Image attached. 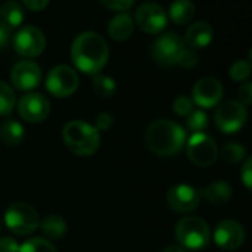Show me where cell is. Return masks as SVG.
Here are the masks:
<instances>
[{
	"mask_svg": "<svg viewBox=\"0 0 252 252\" xmlns=\"http://www.w3.org/2000/svg\"><path fill=\"white\" fill-rule=\"evenodd\" d=\"M96 128L99 131H107L108 128H111V125H113V116L110 113H101L96 116Z\"/></svg>",
	"mask_w": 252,
	"mask_h": 252,
	"instance_id": "obj_36",
	"label": "cell"
},
{
	"mask_svg": "<svg viewBox=\"0 0 252 252\" xmlns=\"http://www.w3.org/2000/svg\"><path fill=\"white\" fill-rule=\"evenodd\" d=\"M15 92L14 89L0 80V116H5V114H9L14 107H15Z\"/></svg>",
	"mask_w": 252,
	"mask_h": 252,
	"instance_id": "obj_25",
	"label": "cell"
},
{
	"mask_svg": "<svg viewBox=\"0 0 252 252\" xmlns=\"http://www.w3.org/2000/svg\"><path fill=\"white\" fill-rule=\"evenodd\" d=\"M221 159L228 165H236L246 156V149L239 143H227L221 149Z\"/></svg>",
	"mask_w": 252,
	"mask_h": 252,
	"instance_id": "obj_24",
	"label": "cell"
},
{
	"mask_svg": "<svg viewBox=\"0 0 252 252\" xmlns=\"http://www.w3.org/2000/svg\"><path fill=\"white\" fill-rule=\"evenodd\" d=\"M0 137L8 144V146H18L24 140V128L23 125L14 119L5 120L2 125V131H0Z\"/></svg>",
	"mask_w": 252,
	"mask_h": 252,
	"instance_id": "obj_22",
	"label": "cell"
},
{
	"mask_svg": "<svg viewBox=\"0 0 252 252\" xmlns=\"http://www.w3.org/2000/svg\"><path fill=\"white\" fill-rule=\"evenodd\" d=\"M175 237L181 248L199 251L203 249L211 239V231L208 224L199 217H184L177 222Z\"/></svg>",
	"mask_w": 252,
	"mask_h": 252,
	"instance_id": "obj_4",
	"label": "cell"
},
{
	"mask_svg": "<svg viewBox=\"0 0 252 252\" xmlns=\"http://www.w3.org/2000/svg\"><path fill=\"white\" fill-rule=\"evenodd\" d=\"M222 85L215 77H202L193 86L191 96L193 102H196L202 108H212L220 104L222 98Z\"/></svg>",
	"mask_w": 252,
	"mask_h": 252,
	"instance_id": "obj_12",
	"label": "cell"
},
{
	"mask_svg": "<svg viewBox=\"0 0 252 252\" xmlns=\"http://www.w3.org/2000/svg\"><path fill=\"white\" fill-rule=\"evenodd\" d=\"M108 45L102 36L94 32L79 34L71 43V61L83 73L98 74L108 61Z\"/></svg>",
	"mask_w": 252,
	"mask_h": 252,
	"instance_id": "obj_1",
	"label": "cell"
},
{
	"mask_svg": "<svg viewBox=\"0 0 252 252\" xmlns=\"http://www.w3.org/2000/svg\"><path fill=\"white\" fill-rule=\"evenodd\" d=\"M9 40H11V34L9 32L0 26V51H3L8 45H9Z\"/></svg>",
	"mask_w": 252,
	"mask_h": 252,
	"instance_id": "obj_38",
	"label": "cell"
},
{
	"mask_svg": "<svg viewBox=\"0 0 252 252\" xmlns=\"http://www.w3.org/2000/svg\"><path fill=\"white\" fill-rule=\"evenodd\" d=\"M237 98L242 105H252V82H243L237 88Z\"/></svg>",
	"mask_w": 252,
	"mask_h": 252,
	"instance_id": "obj_33",
	"label": "cell"
},
{
	"mask_svg": "<svg viewBox=\"0 0 252 252\" xmlns=\"http://www.w3.org/2000/svg\"><path fill=\"white\" fill-rule=\"evenodd\" d=\"M248 58H249V60H248V63H249V64H251V67H252V48L249 49V55H248Z\"/></svg>",
	"mask_w": 252,
	"mask_h": 252,
	"instance_id": "obj_40",
	"label": "cell"
},
{
	"mask_svg": "<svg viewBox=\"0 0 252 252\" xmlns=\"http://www.w3.org/2000/svg\"><path fill=\"white\" fill-rule=\"evenodd\" d=\"M149 149L158 156H174L186 143V131L172 120L160 119L153 122L146 132Z\"/></svg>",
	"mask_w": 252,
	"mask_h": 252,
	"instance_id": "obj_2",
	"label": "cell"
},
{
	"mask_svg": "<svg viewBox=\"0 0 252 252\" xmlns=\"http://www.w3.org/2000/svg\"><path fill=\"white\" fill-rule=\"evenodd\" d=\"M248 119V111L245 105L239 101L227 99L217 107L215 111V125L224 134H234L243 128Z\"/></svg>",
	"mask_w": 252,
	"mask_h": 252,
	"instance_id": "obj_6",
	"label": "cell"
},
{
	"mask_svg": "<svg viewBox=\"0 0 252 252\" xmlns=\"http://www.w3.org/2000/svg\"><path fill=\"white\" fill-rule=\"evenodd\" d=\"M63 138L65 146L77 156H91L99 147V132L82 120H73L64 126Z\"/></svg>",
	"mask_w": 252,
	"mask_h": 252,
	"instance_id": "obj_3",
	"label": "cell"
},
{
	"mask_svg": "<svg viewBox=\"0 0 252 252\" xmlns=\"http://www.w3.org/2000/svg\"><path fill=\"white\" fill-rule=\"evenodd\" d=\"M240 178H242L243 186L252 191V156L245 160L242 171H240Z\"/></svg>",
	"mask_w": 252,
	"mask_h": 252,
	"instance_id": "obj_34",
	"label": "cell"
},
{
	"mask_svg": "<svg viewBox=\"0 0 252 252\" xmlns=\"http://www.w3.org/2000/svg\"><path fill=\"white\" fill-rule=\"evenodd\" d=\"M166 200L174 211L181 214H189L197 209L200 203V194L199 190L193 189L191 186L178 184L168 191Z\"/></svg>",
	"mask_w": 252,
	"mask_h": 252,
	"instance_id": "obj_15",
	"label": "cell"
},
{
	"mask_svg": "<svg viewBox=\"0 0 252 252\" xmlns=\"http://www.w3.org/2000/svg\"><path fill=\"white\" fill-rule=\"evenodd\" d=\"M20 116L30 123L43 122L51 113V104L42 94H27L18 102Z\"/></svg>",
	"mask_w": 252,
	"mask_h": 252,
	"instance_id": "obj_14",
	"label": "cell"
},
{
	"mask_svg": "<svg viewBox=\"0 0 252 252\" xmlns=\"http://www.w3.org/2000/svg\"><path fill=\"white\" fill-rule=\"evenodd\" d=\"M162 252H187L184 248H181V246H168V248H165Z\"/></svg>",
	"mask_w": 252,
	"mask_h": 252,
	"instance_id": "obj_39",
	"label": "cell"
},
{
	"mask_svg": "<svg viewBox=\"0 0 252 252\" xmlns=\"http://www.w3.org/2000/svg\"><path fill=\"white\" fill-rule=\"evenodd\" d=\"M194 14H196V8L191 0H174L168 12L169 20L177 26L190 23L194 18Z\"/></svg>",
	"mask_w": 252,
	"mask_h": 252,
	"instance_id": "obj_21",
	"label": "cell"
},
{
	"mask_svg": "<svg viewBox=\"0 0 252 252\" xmlns=\"http://www.w3.org/2000/svg\"><path fill=\"white\" fill-rule=\"evenodd\" d=\"M214 37V29L206 21H196L193 23L184 34V43L190 49H200L206 48Z\"/></svg>",
	"mask_w": 252,
	"mask_h": 252,
	"instance_id": "obj_17",
	"label": "cell"
},
{
	"mask_svg": "<svg viewBox=\"0 0 252 252\" xmlns=\"http://www.w3.org/2000/svg\"><path fill=\"white\" fill-rule=\"evenodd\" d=\"M24 8L15 2V0H8L0 6V26L5 27L8 32L18 29L24 21Z\"/></svg>",
	"mask_w": 252,
	"mask_h": 252,
	"instance_id": "obj_19",
	"label": "cell"
},
{
	"mask_svg": "<svg viewBox=\"0 0 252 252\" xmlns=\"http://www.w3.org/2000/svg\"><path fill=\"white\" fill-rule=\"evenodd\" d=\"M199 63V58L196 55V52L190 48H184L178 61H177V65H180L181 68H186V70H190V68H194Z\"/></svg>",
	"mask_w": 252,
	"mask_h": 252,
	"instance_id": "obj_31",
	"label": "cell"
},
{
	"mask_svg": "<svg viewBox=\"0 0 252 252\" xmlns=\"http://www.w3.org/2000/svg\"><path fill=\"white\" fill-rule=\"evenodd\" d=\"M49 2H51V0H23L24 6L29 8L30 11H34V12L43 11L49 5Z\"/></svg>",
	"mask_w": 252,
	"mask_h": 252,
	"instance_id": "obj_37",
	"label": "cell"
},
{
	"mask_svg": "<svg viewBox=\"0 0 252 252\" xmlns=\"http://www.w3.org/2000/svg\"><path fill=\"white\" fill-rule=\"evenodd\" d=\"M199 194L212 205H224L231 199V186L225 181H214L209 186L199 190Z\"/></svg>",
	"mask_w": 252,
	"mask_h": 252,
	"instance_id": "obj_20",
	"label": "cell"
},
{
	"mask_svg": "<svg viewBox=\"0 0 252 252\" xmlns=\"http://www.w3.org/2000/svg\"><path fill=\"white\" fill-rule=\"evenodd\" d=\"M99 3L105 9L122 12V11H128L129 8H132V5L135 3V0H99Z\"/></svg>",
	"mask_w": 252,
	"mask_h": 252,
	"instance_id": "obj_32",
	"label": "cell"
},
{
	"mask_svg": "<svg viewBox=\"0 0 252 252\" xmlns=\"http://www.w3.org/2000/svg\"><path fill=\"white\" fill-rule=\"evenodd\" d=\"M172 108H174L175 114L187 117L193 111V101L186 95H180V96L175 98V101L172 104Z\"/></svg>",
	"mask_w": 252,
	"mask_h": 252,
	"instance_id": "obj_30",
	"label": "cell"
},
{
	"mask_svg": "<svg viewBox=\"0 0 252 252\" xmlns=\"http://www.w3.org/2000/svg\"><path fill=\"white\" fill-rule=\"evenodd\" d=\"M79 86L77 73L68 65H57L46 76V89L57 98H67Z\"/></svg>",
	"mask_w": 252,
	"mask_h": 252,
	"instance_id": "obj_7",
	"label": "cell"
},
{
	"mask_svg": "<svg viewBox=\"0 0 252 252\" xmlns=\"http://www.w3.org/2000/svg\"><path fill=\"white\" fill-rule=\"evenodd\" d=\"M251 73H252L251 64L248 61H243V60L233 63L230 70H228V76L234 82H245L251 76Z\"/></svg>",
	"mask_w": 252,
	"mask_h": 252,
	"instance_id": "obj_29",
	"label": "cell"
},
{
	"mask_svg": "<svg viewBox=\"0 0 252 252\" xmlns=\"http://www.w3.org/2000/svg\"><path fill=\"white\" fill-rule=\"evenodd\" d=\"M46 48V37L40 29L26 26L14 36V49L18 55L26 58H36L43 54Z\"/></svg>",
	"mask_w": 252,
	"mask_h": 252,
	"instance_id": "obj_9",
	"label": "cell"
},
{
	"mask_svg": "<svg viewBox=\"0 0 252 252\" xmlns=\"http://www.w3.org/2000/svg\"><path fill=\"white\" fill-rule=\"evenodd\" d=\"M0 252H20V245L9 236L2 237L0 239Z\"/></svg>",
	"mask_w": 252,
	"mask_h": 252,
	"instance_id": "obj_35",
	"label": "cell"
},
{
	"mask_svg": "<svg viewBox=\"0 0 252 252\" xmlns=\"http://www.w3.org/2000/svg\"><path fill=\"white\" fill-rule=\"evenodd\" d=\"M187 156L191 163L200 168L211 166L218 158V147L214 138L206 134H193L187 141Z\"/></svg>",
	"mask_w": 252,
	"mask_h": 252,
	"instance_id": "obj_8",
	"label": "cell"
},
{
	"mask_svg": "<svg viewBox=\"0 0 252 252\" xmlns=\"http://www.w3.org/2000/svg\"><path fill=\"white\" fill-rule=\"evenodd\" d=\"M245 230L242 224L234 220H224L221 221L214 231L215 243L224 251H234L240 248L245 242Z\"/></svg>",
	"mask_w": 252,
	"mask_h": 252,
	"instance_id": "obj_13",
	"label": "cell"
},
{
	"mask_svg": "<svg viewBox=\"0 0 252 252\" xmlns=\"http://www.w3.org/2000/svg\"><path fill=\"white\" fill-rule=\"evenodd\" d=\"M135 23L147 34H158L166 29L168 14L159 5L153 2L143 3L135 12Z\"/></svg>",
	"mask_w": 252,
	"mask_h": 252,
	"instance_id": "obj_11",
	"label": "cell"
},
{
	"mask_svg": "<svg viewBox=\"0 0 252 252\" xmlns=\"http://www.w3.org/2000/svg\"><path fill=\"white\" fill-rule=\"evenodd\" d=\"M40 228L49 239H61L67 231V222L63 217L52 214L42 221Z\"/></svg>",
	"mask_w": 252,
	"mask_h": 252,
	"instance_id": "obj_23",
	"label": "cell"
},
{
	"mask_svg": "<svg viewBox=\"0 0 252 252\" xmlns=\"http://www.w3.org/2000/svg\"><path fill=\"white\" fill-rule=\"evenodd\" d=\"M187 128L193 134H202L208 128V116L202 110H193L187 116Z\"/></svg>",
	"mask_w": 252,
	"mask_h": 252,
	"instance_id": "obj_28",
	"label": "cell"
},
{
	"mask_svg": "<svg viewBox=\"0 0 252 252\" xmlns=\"http://www.w3.org/2000/svg\"><path fill=\"white\" fill-rule=\"evenodd\" d=\"M40 79V67L33 61H20L11 71V82L18 91H32L37 88Z\"/></svg>",
	"mask_w": 252,
	"mask_h": 252,
	"instance_id": "obj_16",
	"label": "cell"
},
{
	"mask_svg": "<svg viewBox=\"0 0 252 252\" xmlns=\"http://www.w3.org/2000/svg\"><path fill=\"white\" fill-rule=\"evenodd\" d=\"M184 40L177 33H165L162 34L153 45L152 54L158 64L163 67L175 65L183 49H184Z\"/></svg>",
	"mask_w": 252,
	"mask_h": 252,
	"instance_id": "obj_10",
	"label": "cell"
},
{
	"mask_svg": "<svg viewBox=\"0 0 252 252\" xmlns=\"http://www.w3.org/2000/svg\"><path fill=\"white\" fill-rule=\"evenodd\" d=\"M108 36L116 42L128 40L134 33V20L128 14H117L107 26Z\"/></svg>",
	"mask_w": 252,
	"mask_h": 252,
	"instance_id": "obj_18",
	"label": "cell"
},
{
	"mask_svg": "<svg viewBox=\"0 0 252 252\" xmlns=\"http://www.w3.org/2000/svg\"><path fill=\"white\" fill-rule=\"evenodd\" d=\"M94 89L102 98H110L116 92V82L110 76L95 74L94 77Z\"/></svg>",
	"mask_w": 252,
	"mask_h": 252,
	"instance_id": "obj_26",
	"label": "cell"
},
{
	"mask_svg": "<svg viewBox=\"0 0 252 252\" xmlns=\"http://www.w3.org/2000/svg\"><path fill=\"white\" fill-rule=\"evenodd\" d=\"M20 252H57L55 246L42 237H33L20 246Z\"/></svg>",
	"mask_w": 252,
	"mask_h": 252,
	"instance_id": "obj_27",
	"label": "cell"
},
{
	"mask_svg": "<svg viewBox=\"0 0 252 252\" xmlns=\"http://www.w3.org/2000/svg\"><path fill=\"white\" fill-rule=\"evenodd\" d=\"M5 224L12 233L18 236H26L36 231L37 227L40 225V221H39L37 211L32 205L24 202H17L6 209Z\"/></svg>",
	"mask_w": 252,
	"mask_h": 252,
	"instance_id": "obj_5",
	"label": "cell"
}]
</instances>
